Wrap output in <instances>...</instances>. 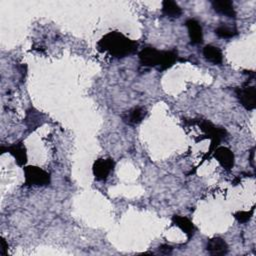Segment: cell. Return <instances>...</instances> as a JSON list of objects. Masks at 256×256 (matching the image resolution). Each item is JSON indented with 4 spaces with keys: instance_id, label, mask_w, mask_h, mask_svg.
Here are the masks:
<instances>
[{
    "instance_id": "obj_20",
    "label": "cell",
    "mask_w": 256,
    "mask_h": 256,
    "mask_svg": "<svg viewBox=\"0 0 256 256\" xmlns=\"http://www.w3.org/2000/svg\"><path fill=\"white\" fill-rule=\"evenodd\" d=\"M254 150H255V147H253L250 151V163L252 167H254Z\"/></svg>"
},
{
    "instance_id": "obj_18",
    "label": "cell",
    "mask_w": 256,
    "mask_h": 256,
    "mask_svg": "<svg viewBox=\"0 0 256 256\" xmlns=\"http://www.w3.org/2000/svg\"><path fill=\"white\" fill-rule=\"evenodd\" d=\"M158 250H159L160 253L165 254V255H168V254H171L173 248H172V246H170V245H168V244H162V245H160V246L158 247Z\"/></svg>"
},
{
    "instance_id": "obj_19",
    "label": "cell",
    "mask_w": 256,
    "mask_h": 256,
    "mask_svg": "<svg viewBox=\"0 0 256 256\" xmlns=\"http://www.w3.org/2000/svg\"><path fill=\"white\" fill-rule=\"evenodd\" d=\"M0 244H1V248H0V254L1 255H7V250H8V244L5 241L4 238H1L0 240Z\"/></svg>"
},
{
    "instance_id": "obj_14",
    "label": "cell",
    "mask_w": 256,
    "mask_h": 256,
    "mask_svg": "<svg viewBox=\"0 0 256 256\" xmlns=\"http://www.w3.org/2000/svg\"><path fill=\"white\" fill-rule=\"evenodd\" d=\"M203 56L207 61L213 64H221L223 61L221 50L214 45H206L203 48Z\"/></svg>"
},
{
    "instance_id": "obj_5",
    "label": "cell",
    "mask_w": 256,
    "mask_h": 256,
    "mask_svg": "<svg viewBox=\"0 0 256 256\" xmlns=\"http://www.w3.org/2000/svg\"><path fill=\"white\" fill-rule=\"evenodd\" d=\"M235 93L242 106L247 110H253L256 107V87L244 84L235 88Z\"/></svg>"
},
{
    "instance_id": "obj_4",
    "label": "cell",
    "mask_w": 256,
    "mask_h": 256,
    "mask_svg": "<svg viewBox=\"0 0 256 256\" xmlns=\"http://www.w3.org/2000/svg\"><path fill=\"white\" fill-rule=\"evenodd\" d=\"M24 177L25 186H47L51 181L50 173L32 165L24 167Z\"/></svg>"
},
{
    "instance_id": "obj_1",
    "label": "cell",
    "mask_w": 256,
    "mask_h": 256,
    "mask_svg": "<svg viewBox=\"0 0 256 256\" xmlns=\"http://www.w3.org/2000/svg\"><path fill=\"white\" fill-rule=\"evenodd\" d=\"M98 49L116 58H123L136 52L138 43L129 39L118 31H111L104 35L97 43Z\"/></svg>"
},
{
    "instance_id": "obj_8",
    "label": "cell",
    "mask_w": 256,
    "mask_h": 256,
    "mask_svg": "<svg viewBox=\"0 0 256 256\" xmlns=\"http://www.w3.org/2000/svg\"><path fill=\"white\" fill-rule=\"evenodd\" d=\"M0 150H1V153L9 152L15 158L16 163L19 166H24V164L27 162L26 148L22 142H17L7 147L1 146Z\"/></svg>"
},
{
    "instance_id": "obj_6",
    "label": "cell",
    "mask_w": 256,
    "mask_h": 256,
    "mask_svg": "<svg viewBox=\"0 0 256 256\" xmlns=\"http://www.w3.org/2000/svg\"><path fill=\"white\" fill-rule=\"evenodd\" d=\"M114 161L111 158L97 159L93 164V174L97 180L104 181L108 178L114 168Z\"/></svg>"
},
{
    "instance_id": "obj_16",
    "label": "cell",
    "mask_w": 256,
    "mask_h": 256,
    "mask_svg": "<svg viewBox=\"0 0 256 256\" xmlns=\"http://www.w3.org/2000/svg\"><path fill=\"white\" fill-rule=\"evenodd\" d=\"M215 34L220 38L229 39L236 36L238 34V31L235 27L228 26L226 24H221L217 28H215Z\"/></svg>"
},
{
    "instance_id": "obj_13",
    "label": "cell",
    "mask_w": 256,
    "mask_h": 256,
    "mask_svg": "<svg viewBox=\"0 0 256 256\" xmlns=\"http://www.w3.org/2000/svg\"><path fill=\"white\" fill-rule=\"evenodd\" d=\"M172 223L179 227L186 235L188 238H190L195 230V227L192 223L191 220H189L187 217L180 216V215H174L172 217Z\"/></svg>"
},
{
    "instance_id": "obj_15",
    "label": "cell",
    "mask_w": 256,
    "mask_h": 256,
    "mask_svg": "<svg viewBox=\"0 0 256 256\" xmlns=\"http://www.w3.org/2000/svg\"><path fill=\"white\" fill-rule=\"evenodd\" d=\"M162 13L169 18H179L182 14V9L176 2L165 0L162 2Z\"/></svg>"
},
{
    "instance_id": "obj_11",
    "label": "cell",
    "mask_w": 256,
    "mask_h": 256,
    "mask_svg": "<svg viewBox=\"0 0 256 256\" xmlns=\"http://www.w3.org/2000/svg\"><path fill=\"white\" fill-rule=\"evenodd\" d=\"M206 250L210 255H225L228 252V245L221 237H214L208 240Z\"/></svg>"
},
{
    "instance_id": "obj_10",
    "label": "cell",
    "mask_w": 256,
    "mask_h": 256,
    "mask_svg": "<svg viewBox=\"0 0 256 256\" xmlns=\"http://www.w3.org/2000/svg\"><path fill=\"white\" fill-rule=\"evenodd\" d=\"M145 116H146V110L141 106H136L126 111L122 115V119H123V122H125L128 125H136V124H139L144 119Z\"/></svg>"
},
{
    "instance_id": "obj_12",
    "label": "cell",
    "mask_w": 256,
    "mask_h": 256,
    "mask_svg": "<svg viewBox=\"0 0 256 256\" xmlns=\"http://www.w3.org/2000/svg\"><path fill=\"white\" fill-rule=\"evenodd\" d=\"M212 8L219 14H222L229 18H235L236 12L232 1L229 0H216L212 1Z\"/></svg>"
},
{
    "instance_id": "obj_9",
    "label": "cell",
    "mask_w": 256,
    "mask_h": 256,
    "mask_svg": "<svg viewBox=\"0 0 256 256\" xmlns=\"http://www.w3.org/2000/svg\"><path fill=\"white\" fill-rule=\"evenodd\" d=\"M185 25L188 30V35L190 38V43L193 45L200 44L203 41V32L200 23L196 19H187Z\"/></svg>"
},
{
    "instance_id": "obj_17",
    "label": "cell",
    "mask_w": 256,
    "mask_h": 256,
    "mask_svg": "<svg viewBox=\"0 0 256 256\" xmlns=\"http://www.w3.org/2000/svg\"><path fill=\"white\" fill-rule=\"evenodd\" d=\"M253 211H254V207H252L249 211H237L234 213V217L235 219L240 222V223H246L250 220V218L253 215Z\"/></svg>"
},
{
    "instance_id": "obj_3",
    "label": "cell",
    "mask_w": 256,
    "mask_h": 256,
    "mask_svg": "<svg viewBox=\"0 0 256 256\" xmlns=\"http://www.w3.org/2000/svg\"><path fill=\"white\" fill-rule=\"evenodd\" d=\"M190 124H197L202 131L205 132V138L211 139V145L209 148V152L207 155L212 153L214 149L219 145L222 139H224L227 135V132L224 128L217 127L213 123L208 120H200V119H192L189 121Z\"/></svg>"
},
{
    "instance_id": "obj_7",
    "label": "cell",
    "mask_w": 256,
    "mask_h": 256,
    "mask_svg": "<svg viewBox=\"0 0 256 256\" xmlns=\"http://www.w3.org/2000/svg\"><path fill=\"white\" fill-rule=\"evenodd\" d=\"M213 155L224 169L231 170L233 168L234 154L229 148L224 147V146L216 147L213 151Z\"/></svg>"
},
{
    "instance_id": "obj_2",
    "label": "cell",
    "mask_w": 256,
    "mask_h": 256,
    "mask_svg": "<svg viewBox=\"0 0 256 256\" xmlns=\"http://www.w3.org/2000/svg\"><path fill=\"white\" fill-rule=\"evenodd\" d=\"M139 62L142 66L156 67L160 71L170 68L178 59L176 50L160 51L154 47H145L139 54Z\"/></svg>"
}]
</instances>
